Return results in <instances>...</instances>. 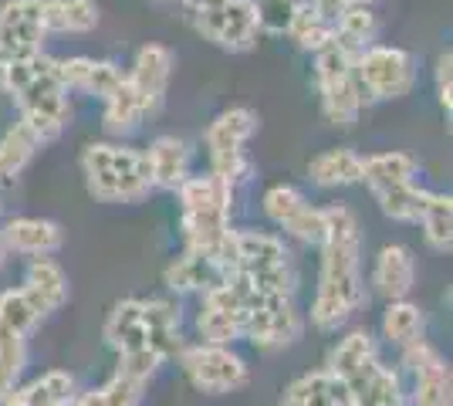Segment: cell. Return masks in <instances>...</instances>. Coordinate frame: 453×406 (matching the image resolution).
<instances>
[{"mask_svg":"<svg viewBox=\"0 0 453 406\" xmlns=\"http://www.w3.org/2000/svg\"><path fill=\"white\" fill-rule=\"evenodd\" d=\"M319 288L311 302V326L319 332H339L365 305L362 278V231L359 217L345 203L325 207Z\"/></svg>","mask_w":453,"mask_h":406,"instance_id":"1","label":"cell"},{"mask_svg":"<svg viewBox=\"0 0 453 406\" xmlns=\"http://www.w3.org/2000/svg\"><path fill=\"white\" fill-rule=\"evenodd\" d=\"M234 194L220 176L213 173H189L180 183V231H183V248L187 251L210 254L220 261V268L234 271V227H230V207Z\"/></svg>","mask_w":453,"mask_h":406,"instance_id":"2","label":"cell"},{"mask_svg":"<svg viewBox=\"0 0 453 406\" xmlns=\"http://www.w3.org/2000/svg\"><path fill=\"white\" fill-rule=\"evenodd\" d=\"M4 96L18 102L20 126H27L41 146L55 142L68 126V88L58 78V58L51 55H31V58L11 61L7 68V88Z\"/></svg>","mask_w":453,"mask_h":406,"instance_id":"3","label":"cell"},{"mask_svg":"<svg viewBox=\"0 0 453 406\" xmlns=\"http://www.w3.org/2000/svg\"><path fill=\"white\" fill-rule=\"evenodd\" d=\"M105 342L115 356L152 352L163 363L180 356L187 346L180 335V309L166 298H122L105 318Z\"/></svg>","mask_w":453,"mask_h":406,"instance_id":"4","label":"cell"},{"mask_svg":"<svg viewBox=\"0 0 453 406\" xmlns=\"http://www.w3.org/2000/svg\"><path fill=\"white\" fill-rule=\"evenodd\" d=\"M81 176L98 203H142L152 194L146 153L122 142H88L81 149Z\"/></svg>","mask_w":453,"mask_h":406,"instance_id":"5","label":"cell"},{"mask_svg":"<svg viewBox=\"0 0 453 406\" xmlns=\"http://www.w3.org/2000/svg\"><path fill=\"white\" fill-rule=\"evenodd\" d=\"M247 291L254 295H295L298 274L291 251L278 234L237 231L234 227V271Z\"/></svg>","mask_w":453,"mask_h":406,"instance_id":"6","label":"cell"},{"mask_svg":"<svg viewBox=\"0 0 453 406\" xmlns=\"http://www.w3.org/2000/svg\"><path fill=\"white\" fill-rule=\"evenodd\" d=\"M315 85L321 96V112L332 126H356L365 109V98L356 81V51L332 38L315 55Z\"/></svg>","mask_w":453,"mask_h":406,"instance_id":"7","label":"cell"},{"mask_svg":"<svg viewBox=\"0 0 453 406\" xmlns=\"http://www.w3.org/2000/svg\"><path fill=\"white\" fill-rule=\"evenodd\" d=\"M257 133V112L247 105H234L224 109L220 116L210 122L207 129V156H210V173L220 176L230 190H237L241 183L250 180L254 166L247 159V142Z\"/></svg>","mask_w":453,"mask_h":406,"instance_id":"8","label":"cell"},{"mask_svg":"<svg viewBox=\"0 0 453 406\" xmlns=\"http://www.w3.org/2000/svg\"><path fill=\"white\" fill-rule=\"evenodd\" d=\"M416 58L406 48L396 44H369L356 55V81L359 92L369 102H396L416 88Z\"/></svg>","mask_w":453,"mask_h":406,"instance_id":"9","label":"cell"},{"mask_svg":"<svg viewBox=\"0 0 453 406\" xmlns=\"http://www.w3.org/2000/svg\"><path fill=\"white\" fill-rule=\"evenodd\" d=\"M302 332L304 318L302 311L295 309V295H254V291H247L244 339L254 349L278 352V349L295 346L302 339Z\"/></svg>","mask_w":453,"mask_h":406,"instance_id":"10","label":"cell"},{"mask_svg":"<svg viewBox=\"0 0 453 406\" xmlns=\"http://www.w3.org/2000/svg\"><path fill=\"white\" fill-rule=\"evenodd\" d=\"M41 315L20 288L0 291V403L18 387L27 366V335L38 329Z\"/></svg>","mask_w":453,"mask_h":406,"instance_id":"11","label":"cell"},{"mask_svg":"<svg viewBox=\"0 0 453 406\" xmlns=\"http://www.w3.org/2000/svg\"><path fill=\"white\" fill-rule=\"evenodd\" d=\"M180 366L189 387L207 396H226L247 387L250 369L230 346H207V342H193L180 349Z\"/></svg>","mask_w":453,"mask_h":406,"instance_id":"12","label":"cell"},{"mask_svg":"<svg viewBox=\"0 0 453 406\" xmlns=\"http://www.w3.org/2000/svg\"><path fill=\"white\" fill-rule=\"evenodd\" d=\"M189 24L200 38L217 44L220 51H230V55H244L261 38L254 0H217L207 11L189 14Z\"/></svg>","mask_w":453,"mask_h":406,"instance_id":"13","label":"cell"},{"mask_svg":"<svg viewBox=\"0 0 453 406\" xmlns=\"http://www.w3.org/2000/svg\"><path fill=\"white\" fill-rule=\"evenodd\" d=\"M247 322V291L237 274H230L224 285L200 295L196 311V332L207 346H234L244 339Z\"/></svg>","mask_w":453,"mask_h":406,"instance_id":"14","label":"cell"},{"mask_svg":"<svg viewBox=\"0 0 453 406\" xmlns=\"http://www.w3.org/2000/svg\"><path fill=\"white\" fill-rule=\"evenodd\" d=\"M44 0H7L0 7V55L11 61L44 51Z\"/></svg>","mask_w":453,"mask_h":406,"instance_id":"15","label":"cell"},{"mask_svg":"<svg viewBox=\"0 0 453 406\" xmlns=\"http://www.w3.org/2000/svg\"><path fill=\"white\" fill-rule=\"evenodd\" d=\"M403 366L413 372L410 406H450V366L426 339L399 349Z\"/></svg>","mask_w":453,"mask_h":406,"instance_id":"16","label":"cell"},{"mask_svg":"<svg viewBox=\"0 0 453 406\" xmlns=\"http://www.w3.org/2000/svg\"><path fill=\"white\" fill-rule=\"evenodd\" d=\"M173 51L166 44H142L135 51L133 68L126 72V81L133 85L135 98L142 102L146 116L159 112L163 109V98H166V88H170V78H173Z\"/></svg>","mask_w":453,"mask_h":406,"instance_id":"17","label":"cell"},{"mask_svg":"<svg viewBox=\"0 0 453 406\" xmlns=\"http://www.w3.org/2000/svg\"><path fill=\"white\" fill-rule=\"evenodd\" d=\"M58 78H61V85L68 92H81V96H92L105 102L122 85L126 72L115 61L75 55V58H58Z\"/></svg>","mask_w":453,"mask_h":406,"instance_id":"18","label":"cell"},{"mask_svg":"<svg viewBox=\"0 0 453 406\" xmlns=\"http://www.w3.org/2000/svg\"><path fill=\"white\" fill-rule=\"evenodd\" d=\"M0 234H4L7 251L20 254V257H51L65 244L61 224L48 220V217H14V220H4Z\"/></svg>","mask_w":453,"mask_h":406,"instance_id":"19","label":"cell"},{"mask_svg":"<svg viewBox=\"0 0 453 406\" xmlns=\"http://www.w3.org/2000/svg\"><path fill=\"white\" fill-rule=\"evenodd\" d=\"M20 291L27 295V302L35 305L41 318H48V315L65 309V302L72 295V285H68V274H65V268L58 264L55 257H31V264L24 271Z\"/></svg>","mask_w":453,"mask_h":406,"instance_id":"20","label":"cell"},{"mask_svg":"<svg viewBox=\"0 0 453 406\" xmlns=\"http://www.w3.org/2000/svg\"><path fill=\"white\" fill-rule=\"evenodd\" d=\"M146 153V166H150L152 190H166L176 194L180 183L189 176V163H193V149H189L187 139L180 135H156L150 142Z\"/></svg>","mask_w":453,"mask_h":406,"instance_id":"21","label":"cell"},{"mask_svg":"<svg viewBox=\"0 0 453 406\" xmlns=\"http://www.w3.org/2000/svg\"><path fill=\"white\" fill-rule=\"evenodd\" d=\"M226 274L220 268V261H213L210 254H200V251H187L180 257H173L166 271H163V281H166V288L176 291V295H207L210 288H217V285H224Z\"/></svg>","mask_w":453,"mask_h":406,"instance_id":"22","label":"cell"},{"mask_svg":"<svg viewBox=\"0 0 453 406\" xmlns=\"http://www.w3.org/2000/svg\"><path fill=\"white\" fill-rule=\"evenodd\" d=\"M372 291L386 302L406 298L416 285V257L403 244H386L372 261Z\"/></svg>","mask_w":453,"mask_h":406,"instance_id":"23","label":"cell"},{"mask_svg":"<svg viewBox=\"0 0 453 406\" xmlns=\"http://www.w3.org/2000/svg\"><path fill=\"white\" fill-rule=\"evenodd\" d=\"M308 180L321 190H339V187H356L362 183V156L349 146H332L311 156L308 163Z\"/></svg>","mask_w":453,"mask_h":406,"instance_id":"24","label":"cell"},{"mask_svg":"<svg viewBox=\"0 0 453 406\" xmlns=\"http://www.w3.org/2000/svg\"><path fill=\"white\" fill-rule=\"evenodd\" d=\"M75 393H78V387L72 372H65V369H48V372L35 376L31 383L11 389L0 406H61V403H68Z\"/></svg>","mask_w":453,"mask_h":406,"instance_id":"25","label":"cell"},{"mask_svg":"<svg viewBox=\"0 0 453 406\" xmlns=\"http://www.w3.org/2000/svg\"><path fill=\"white\" fill-rule=\"evenodd\" d=\"M419 176V163L410 153H376V156H362V183L379 194V190H389V187H403V183H416Z\"/></svg>","mask_w":453,"mask_h":406,"instance_id":"26","label":"cell"},{"mask_svg":"<svg viewBox=\"0 0 453 406\" xmlns=\"http://www.w3.org/2000/svg\"><path fill=\"white\" fill-rule=\"evenodd\" d=\"M44 27L48 34H88L98 27L95 0H44Z\"/></svg>","mask_w":453,"mask_h":406,"instance_id":"27","label":"cell"},{"mask_svg":"<svg viewBox=\"0 0 453 406\" xmlns=\"http://www.w3.org/2000/svg\"><path fill=\"white\" fill-rule=\"evenodd\" d=\"M278 406H349V400L325 369H315V372L298 376L291 387L284 389Z\"/></svg>","mask_w":453,"mask_h":406,"instance_id":"28","label":"cell"},{"mask_svg":"<svg viewBox=\"0 0 453 406\" xmlns=\"http://www.w3.org/2000/svg\"><path fill=\"white\" fill-rule=\"evenodd\" d=\"M379 356L376 335L365 329H352L349 335H342L339 342L328 352V363H325V372L332 379H345L349 372H356L359 366H365L369 359Z\"/></svg>","mask_w":453,"mask_h":406,"instance_id":"29","label":"cell"},{"mask_svg":"<svg viewBox=\"0 0 453 406\" xmlns=\"http://www.w3.org/2000/svg\"><path fill=\"white\" fill-rule=\"evenodd\" d=\"M38 149L41 142L35 139V133L20 122H14L7 133L0 135V190L11 187L27 170V163L38 156Z\"/></svg>","mask_w":453,"mask_h":406,"instance_id":"30","label":"cell"},{"mask_svg":"<svg viewBox=\"0 0 453 406\" xmlns=\"http://www.w3.org/2000/svg\"><path fill=\"white\" fill-rule=\"evenodd\" d=\"M423 332H426V318H423L419 305H413L410 298H399V302L386 305V311H382V339L389 346H413V342L423 339Z\"/></svg>","mask_w":453,"mask_h":406,"instance_id":"31","label":"cell"},{"mask_svg":"<svg viewBox=\"0 0 453 406\" xmlns=\"http://www.w3.org/2000/svg\"><path fill=\"white\" fill-rule=\"evenodd\" d=\"M423 227V241L430 244V251L447 254L453 248V200L450 194H436L430 190L426 194V203H423V213L416 220Z\"/></svg>","mask_w":453,"mask_h":406,"instance_id":"32","label":"cell"},{"mask_svg":"<svg viewBox=\"0 0 453 406\" xmlns=\"http://www.w3.org/2000/svg\"><path fill=\"white\" fill-rule=\"evenodd\" d=\"M332 38L339 41V44H345L349 51H356V55H359L362 48L376 44L379 18L372 14V7L369 4H349L339 14V20H335V34Z\"/></svg>","mask_w":453,"mask_h":406,"instance_id":"33","label":"cell"},{"mask_svg":"<svg viewBox=\"0 0 453 406\" xmlns=\"http://www.w3.org/2000/svg\"><path fill=\"white\" fill-rule=\"evenodd\" d=\"M105 105V112H102V122H105V133L109 135H126L133 133L135 126L146 119V109H142V102L135 98L133 85L122 78V85L115 88L112 96L102 102Z\"/></svg>","mask_w":453,"mask_h":406,"instance_id":"34","label":"cell"},{"mask_svg":"<svg viewBox=\"0 0 453 406\" xmlns=\"http://www.w3.org/2000/svg\"><path fill=\"white\" fill-rule=\"evenodd\" d=\"M284 34L295 41L302 51H311V55H319L321 48L332 41V34H335V24L321 18L319 11H315V7L304 0L302 7H298V14L291 18V24H288V31H284Z\"/></svg>","mask_w":453,"mask_h":406,"instance_id":"35","label":"cell"},{"mask_svg":"<svg viewBox=\"0 0 453 406\" xmlns=\"http://www.w3.org/2000/svg\"><path fill=\"white\" fill-rule=\"evenodd\" d=\"M426 187H419V183H403V187H389V190H379L376 203L379 211L386 213L389 220H396V224H416L419 220V213H423V203H426Z\"/></svg>","mask_w":453,"mask_h":406,"instance_id":"36","label":"cell"},{"mask_svg":"<svg viewBox=\"0 0 453 406\" xmlns=\"http://www.w3.org/2000/svg\"><path fill=\"white\" fill-rule=\"evenodd\" d=\"M281 231L288 234V237H295V241H302V244L319 248L321 237H325V207L304 203V207H298V211L284 220Z\"/></svg>","mask_w":453,"mask_h":406,"instance_id":"37","label":"cell"},{"mask_svg":"<svg viewBox=\"0 0 453 406\" xmlns=\"http://www.w3.org/2000/svg\"><path fill=\"white\" fill-rule=\"evenodd\" d=\"M304 203H308V196H304L298 187H291V183H274V187H267L265 196H261V207H265L267 220H271L274 227H281L284 220L298 211V207H304Z\"/></svg>","mask_w":453,"mask_h":406,"instance_id":"38","label":"cell"},{"mask_svg":"<svg viewBox=\"0 0 453 406\" xmlns=\"http://www.w3.org/2000/svg\"><path fill=\"white\" fill-rule=\"evenodd\" d=\"M304 0H254L261 34H284Z\"/></svg>","mask_w":453,"mask_h":406,"instance_id":"39","label":"cell"},{"mask_svg":"<svg viewBox=\"0 0 453 406\" xmlns=\"http://www.w3.org/2000/svg\"><path fill=\"white\" fill-rule=\"evenodd\" d=\"M95 393H98V403L102 406H142V400H146V383L115 372L112 379L105 387H98Z\"/></svg>","mask_w":453,"mask_h":406,"instance_id":"40","label":"cell"},{"mask_svg":"<svg viewBox=\"0 0 453 406\" xmlns=\"http://www.w3.org/2000/svg\"><path fill=\"white\" fill-rule=\"evenodd\" d=\"M434 81H436V98H440V109L450 116V109H453V55H450V51H443V55L436 58Z\"/></svg>","mask_w":453,"mask_h":406,"instance_id":"41","label":"cell"},{"mask_svg":"<svg viewBox=\"0 0 453 406\" xmlns=\"http://www.w3.org/2000/svg\"><path fill=\"white\" fill-rule=\"evenodd\" d=\"M61 406H102V403H98V393L88 389V393H75L68 403H61Z\"/></svg>","mask_w":453,"mask_h":406,"instance_id":"42","label":"cell"},{"mask_svg":"<svg viewBox=\"0 0 453 406\" xmlns=\"http://www.w3.org/2000/svg\"><path fill=\"white\" fill-rule=\"evenodd\" d=\"M7 68H11V58L0 55V96H4V88H7Z\"/></svg>","mask_w":453,"mask_h":406,"instance_id":"43","label":"cell"},{"mask_svg":"<svg viewBox=\"0 0 453 406\" xmlns=\"http://www.w3.org/2000/svg\"><path fill=\"white\" fill-rule=\"evenodd\" d=\"M7 257H11V251H7V244H4V234H0V271L7 268Z\"/></svg>","mask_w":453,"mask_h":406,"instance_id":"44","label":"cell"},{"mask_svg":"<svg viewBox=\"0 0 453 406\" xmlns=\"http://www.w3.org/2000/svg\"><path fill=\"white\" fill-rule=\"evenodd\" d=\"M342 4H369V7H372L376 0H342Z\"/></svg>","mask_w":453,"mask_h":406,"instance_id":"45","label":"cell"}]
</instances>
